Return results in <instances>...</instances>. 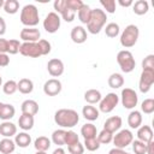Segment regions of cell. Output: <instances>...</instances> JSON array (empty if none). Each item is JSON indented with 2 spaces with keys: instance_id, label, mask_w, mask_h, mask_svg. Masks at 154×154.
Masks as SVG:
<instances>
[{
  "instance_id": "7dc6e473",
  "label": "cell",
  "mask_w": 154,
  "mask_h": 154,
  "mask_svg": "<svg viewBox=\"0 0 154 154\" xmlns=\"http://www.w3.org/2000/svg\"><path fill=\"white\" fill-rule=\"evenodd\" d=\"M147 69L154 70V55L153 54L147 55L142 61V70H147Z\"/></svg>"
},
{
  "instance_id": "94428289",
  "label": "cell",
  "mask_w": 154,
  "mask_h": 154,
  "mask_svg": "<svg viewBox=\"0 0 154 154\" xmlns=\"http://www.w3.org/2000/svg\"><path fill=\"white\" fill-rule=\"evenodd\" d=\"M1 84H2V78H1V76H0V87H1Z\"/></svg>"
},
{
  "instance_id": "7c38bea8",
  "label": "cell",
  "mask_w": 154,
  "mask_h": 154,
  "mask_svg": "<svg viewBox=\"0 0 154 154\" xmlns=\"http://www.w3.org/2000/svg\"><path fill=\"white\" fill-rule=\"evenodd\" d=\"M61 82L58 78H51L43 84V93L47 96H55L61 91Z\"/></svg>"
},
{
  "instance_id": "74e56055",
  "label": "cell",
  "mask_w": 154,
  "mask_h": 154,
  "mask_svg": "<svg viewBox=\"0 0 154 154\" xmlns=\"http://www.w3.org/2000/svg\"><path fill=\"white\" fill-rule=\"evenodd\" d=\"M2 91L6 95H12L17 91V82H14L13 79H10L7 82H5V84L2 85Z\"/></svg>"
},
{
  "instance_id": "8992f818",
  "label": "cell",
  "mask_w": 154,
  "mask_h": 154,
  "mask_svg": "<svg viewBox=\"0 0 154 154\" xmlns=\"http://www.w3.org/2000/svg\"><path fill=\"white\" fill-rule=\"evenodd\" d=\"M112 141H113L114 148L124 149L125 147L131 144V142L134 141V135H132V132L130 130L123 129V130H119L116 135H113V140Z\"/></svg>"
},
{
  "instance_id": "680465c9",
  "label": "cell",
  "mask_w": 154,
  "mask_h": 154,
  "mask_svg": "<svg viewBox=\"0 0 154 154\" xmlns=\"http://www.w3.org/2000/svg\"><path fill=\"white\" fill-rule=\"evenodd\" d=\"M4 2H5V1H4V0H0V8H1V7H2V6H4Z\"/></svg>"
},
{
  "instance_id": "ac0fdd59",
  "label": "cell",
  "mask_w": 154,
  "mask_h": 154,
  "mask_svg": "<svg viewBox=\"0 0 154 154\" xmlns=\"http://www.w3.org/2000/svg\"><path fill=\"white\" fill-rule=\"evenodd\" d=\"M137 140L143 142V143H148V142L153 141V131H152L149 125H142V126L138 128Z\"/></svg>"
},
{
  "instance_id": "f35d334b",
  "label": "cell",
  "mask_w": 154,
  "mask_h": 154,
  "mask_svg": "<svg viewBox=\"0 0 154 154\" xmlns=\"http://www.w3.org/2000/svg\"><path fill=\"white\" fill-rule=\"evenodd\" d=\"M141 109L146 114H150L154 112V100L153 99H146L141 103Z\"/></svg>"
},
{
  "instance_id": "1f68e13d",
  "label": "cell",
  "mask_w": 154,
  "mask_h": 154,
  "mask_svg": "<svg viewBox=\"0 0 154 154\" xmlns=\"http://www.w3.org/2000/svg\"><path fill=\"white\" fill-rule=\"evenodd\" d=\"M124 84V77L120 75V73H112L109 77H108V85L113 89H118L120 87H123Z\"/></svg>"
},
{
  "instance_id": "f907efd6",
  "label": "cell",
  "mask_w": 154,
  "mask_h": 154,
  "mask_svg": "<svg viewBox=\"0 0 154 154\" xmlns=\"http://www.w3.org/2000/svg\"><path fill=\"white\" fill-rule=\"evenodd\" d=\"M10 64V58L7 54H2L0 53V67H5Z\"/></svg>"
},
{
  "instance_id": "ee69618b",
  "label": "cell",
  "mask_w": 154,
  "mask_h": 154,
  "mask_svg": "<svg viewBox=\"0 0 154 154\" xmlns=\"http://www.w3.org/2000/svg\"><path fill=\"white\" fill-rule=\"evenodd\" d=\"M67 150L70 152V154H83L84 153V146L83 143H81L79 141L67 146Z\"/></svg>"
},
{
  "instance_id": "5bb4252c",
  "label": "cell",
  "mask_w": 154,
  "mask_h": 154,
  "mask_svg": "<svg viewBox=\"0 0 154 154\" xmlns=\"http://www.w3.org/2000/svg\"><path fill=\"white\" fill-rule=\"evenodd\" d=\"M19 36L24 42H37L41 37V32L36 28H24L20 30Z\"/></svg>"
},
{
  "instance_id": "f5cc1de1",
  "label": "cell",
  "mask_w": 154,
  "mask_h": 154,
  "mask_svg": "<svg viewBox=\"0 0 154 154\" xmlns=\"http://www.w3.org/2000/svg\"><path fill=\"white\" fill-rule=\"evenodd\" d=\"M146 153L147 154H154V141L146 143Z\"/></svg>"
},
{
  "instance_id": "f546056e",
  "label": "cell",
  "mask_w": 154,
  "mask_h": 154,
  "mask_svg": "<svg viewBox=\"0 0 154 154\" xmlns=\"http://www.w3.org/2000/svg\"><path fill=\"white\" fill-rule=\"evenodd\" d=\"M16 149V143L11 138H2L0 141V152L2 154H11Z\"/></svg>"
},
{
  "instance_id": "4dcf8cb0",
  "label": "cell",
  "mask_w": 154,
  "mask_h": 154,
  "mask_svg": "<svg viewBox=\"0 0 154 154\" xmlns=\"http://www.w3.org/2000/svg\"><path fill=\"white\" fill-rule=\"evenodd\" d=\"M91 8L87 5V4H83L82 7L77 11V16H78V19L81 20V23L83 24H87L90 19V16H91Z\"/></svg>"
},
{
  "instance_id": "681fc988",
  "label": "cell",
  "mask_w": 154,
  "mask_h": 154,
  "mask_svg": "<svg viewBox=\"0 0 154 154\" xmlns=\"http://www.w3.org/2000/svg\"><path fill=\"white\" fill-rule=\"evenodd\" d=\"M65 6H66V0H55L53 4V7L58 13H61L64 11Z\"/></svg>"
},
{
  "instance_id": "f1b7e54d",
  "label": "cell",
  "mask_w": 154,
  "mask_h": 154,
  "mask_svg": "<svg viewBox=\"0 0 154 154\" xmlns=\"http://www.w3.org/2000/svg\"><path fill=\"white\" fill-rule=\"evenodd\" d=\"M81 135L83 136V138H93L97 136V131H96V126L91 123H87L81 128Z\"/></svg>"
},
{
  "instance_id": "b9f144b4",
  "label": "cell",
  "mask_w": 154,
  "mask_h": 154,
  "mask_svg": "<svg viewBox=\"0 0 154 154\" xmlns=\"http://www.w3.org/2000/svg\"><path fill=\"white\" fill-rule=\"evenodd\" d=\"M78 141H79L78 135H77L75 131H72V130H67V131L65 132V144L70 146V144H73V143L78 142Z\"/></svg>"
},
{
  "instance_id": "bcb514c9",
  "label": "cell",
  "mask_w": 154,
  "mask_h": 154,
  "mask_svg": "<svg viewBox=\"0 0 154 154\" xmlns=\"http://www.w3.org/2000/svg\"><path fill=\"white\" fill-rule=\"evenodd\" d=\"M37 45L40 47V51H41V54L42 55H47V54L51 53L52 47H51V43L47 40H38L37 41Z\"/></svg>"
},
{
  "instance_id": "11a10c76",
  "label": "cell",
  "mask_w": 154,
  "mask_h": 154,
  "mask_svg": "<svg viewBox=\"0 0 154 154\" xmlns=\"http://www.w3.org/2000/svg\"><path fill=\"white\" fill-rule=\"evenodd\" d=\"M108 154H130V153H128V152H125L123 149H119V148H112L108 152Z\"/></svg>"
},
{
  "instance_id": "52a82bcc",
  "label": "cell",
  "mask_w": 154,
  "mask_h": 154,
  "mask_svg": "<svg viewBox=\"0 0 154 154\" xmlns=\"http://www.w3.org/2000/svg\"><path fill=\"white\" fill-rule=\"evenodd\" d=\"M120 100H122V105L124 108L126 109H132L136 107L137 102H138V96L137 93L131 89V88H124L122 90L120 94Z\"/></svg>"
},
{
  "instance_id": "c3c4849f",
  "label": "cell",
  "mask_w": 154,
  "mask_h": 154,
  "mask_svg": "<svg viewBox=\"0 0 154 154\" xmlns=\"http://www.w3.org/2000/svg\"><path fill=\"white\" fill-rule=\"evenodd\" d=\"M83 4H84V2H83L82 0H66V5H67L71 10L76 11V12L82 7Z\"/></svg>"
},
{
  "instance_id": "cb8c5ba5",
  "label": "cell",
  "mask_w": 154,
  "mask_h": 154,
  "mask_svg": "<svg viewBox=\"0 0 154 154\" xmlns=\"http://www.w3.org/2000/svg\"><path fill=\"white\" fill-rule=\"evenodd\" d=\"M17 90H19L22 94H30L34 90V83L29 78H22L19 82H17Z\"/></svg>"
},
{
  "instance_id": "83f0119b",
  "label": "cell",
  "mask_w": 154,
  "mask_h": 154,
  "mask_svg": "<svg viewBox=\"0 0 154 154\" xmlns=\"http://www.w3.org/2000/svg\"><path fill=\"white\" fill-rule=\"evenodd\" d=\"M51 142H52V141H51L48 137H46V136H40V137H37V138L35 140L34 147H35V149H36L37 152H46V150L49 149Z\"/></svg>"
},
{
  "instance_id": "d4e9b609",
  "label": "cell",
  "mask_w": 154,
  "mask_h": 154,
  "mask_svg": "<svg viewBox=\"0 0 154 154\" xmlns=\"http://www.w3.org/2000/svg\"><path fill=\"white\" fill-rule=\"evenodd\" d=\"M14 143H16V146H18L20 148H26L31 143V137L25 131L19 132V134H16V136H14Z\"/></svg>"
},
{
  "instance_id": "7bdbcfd3",
  "label": "cell",
  "mask_w": 154,
  "mask_h": 154,
  "mask_svg": "<svg viewBox=\"0 0 154 154\" xmlns=\"http://www.w3.org/2000/svg\"><path fill=\"white\" fill-rule=\"evenodd\" d=\"M131 144H132V150L135 154H146V143L138 140H135L131 142Z\"/></svg>"
},
{
  "instance_id": "ab89813d",
  "label": "cell",
  "mask_w": 154,
  "mask_h": 154,
  "mask_svg": "<svg viewBox=\"0 0 154 154\" xmlns=\"http://www.w3.org/2000/svg\"><path fill=\"white\" fill-rule=\"evenodd\" d=\"M60 16L63 17V19L65 20V22H67V23H70V22H72L73 19H75V16H76V11H73V10H71L67 5L65 6V8H64V11L60 13Z\"/></svg>"
},
{
  "instance_id": "f6af8a7d",
  "label": "cell",
  "mask_w": 154,
  "mask_h": 154,
  "mask_svg": "<svg viewBox=\"0 0 154 154\" xmlns=\"http://www.w3.org/2000/svg\"><path fill=\"white\" fill-rule=\"evenodd\" d=\"M100 4L106 10L107 13H114L116 12V1L114 0H100Z\"/></svg>"
},
{
  "instance_id": "91938a15",
  "label": "cell",
  "mask_w": 154,
  "mask_h": 154,
  "mask_svg": "<svg viewBox=\"0 0 154 154\" xmlns=\"http://www.w3.org/2000/svg\"><path fill=\"white\" fill-rule=\"evenodd\" d=\"M35 154H47V153L46 152H36Z\"/></svg>"
},
{
  "instance_id": "6da1fadb",
  "label": "cell",
  "mask_w": 154,
  "mask_h": 154,
  "mask_svg": "<svg viewBox=\"0 0 154 154\" xmlns=\"http://www.w3.org/2000/svg\"><path fill=\"white\" fill-rule=\"evenodd\" d=\"M54 122L61 128H73L79 122V116L75 109L71 108H60L54 113Z\"/></svg>"
},
{
  "instance_id": "d6a6232c",
  "label": "cell",
  "mask_w": 154,
  "mask_h": 154,
  "mask_svg": "<svg viewBox=\"0 0 154 154\" xmlns=\"http://www.w3.org/2000/svg\"><path fill=\"white\" fill-rule=\"evenodd\" d=\"M65 130L63 129H58V130H54L53 134H52V142L54 144H57L58 147H61L65 144Z\"/></svg>"
},
{
  "instance_id": "8fae6325",
  "label": "cell",
  "mask_w": 154,
  "mask_h": 154,
  "mask_svg": "<svg viewBox=\"0 0 154 154\" xmlns=\"http://www.w3.org/2000/svg\"><path fill=\"white\" fill-rule=\"evenodd\" d=\"M19 53L22 55L29 57V58H38L42 55L37 42H23L20 45Z\"/></svg>"
},
{
  "instance_id": "4fadbf2b",
  "label": "cell",
  "mask_w": 154,
  "mask_h": 154,
  "mask_svg": "<svg viewBox=\"0 0 154 154\" xmlns=\"http://www.w3.org/2000/svg\"><path fill=\"white\" fill-rule=\"evenodd\" d=\"M47 70L52 77H59L64 73V63L60 59L53 58L47 63Z\"/></svg>"
},
{
  "instance_id": "6125c7cd",
  "label": "cell",
  "mask_w": 154,
  "mask_h": 154,
  "mask_svg": "<svg viewBox=\"0 0 154 154\" xmlns=\"http://www.w3.org/2000/svg\"><path fill=\"white\" fill-rule=\"evenodd\" d=\"M1 105H2V102H0V107H1Z\"/></svg>"
},
{
  "instance_id": "9a60e30c",
  "label": "cell",
  "mask_w": 154,
  "mask_h": 154,
  "mask_svg": "<svg viewBox=\"0 0 154 154\" xmlns=\"http://www.w3.org/2000/svg\"><path fill=\"white\" fill-rule=\"evenodd\" d=\"M70 36H71V40H72L75 43H77V45L84 43V42L87 41V31H85V29H84L82 25H76V26H73L72 30H71Z\"/></svg>"
},
{
  "instance_id": "9f6ffc18",
  "label": "cell",
  "mask_w": 154,
  "mask_h": 154,
  "mask_svg": "<svg viewBox=\"0 0 154 154\" xmlns=\"http://www.w3.org/2000/svg\"><path fill=\"white\" fill-rule=\"evenodd\" d=\"M118 4H119L120 6H123V7H129V6H132L134 1H132V0H126V1H124V0H118Z\"/></svg>"
},
{
  "instance_id": "3957f363",
  "label": "cell",
  "mask_w": 154,
  "mask_h": 154,
  "mask_svg": "<svg viewBox=\"0 0 154 154\" xmlns=\"http://www.w3.org/2000/svg\"><path fill=\"white\" fill-rule=\"evenodd\" d=\"M40 22L38 10L35 5L28 4L20 11V23L26 28H35Z\"/></svg>"
},
{
  "instance_id": "7402d4cb",
  "label": "cell",
  "mask_w": 154,
  "mask_h": 154,
  "mask_svg": "<svg viewBox=\"0 0 154 154\" xmlns=\"http://www.w3.org/2000/svg\"><path fill=\"white\" fill-rule=\"evenodd\" d=\"M82 114L87 120L94 122V120H96L99 118V109L96 107L91 106V105H87V106H84L82 108Z\"/></svg>"
},
{
  "instance_id": "e575fe53",
  "label": "cell",
  "mask_w": 154,
  "mask_h": 154,
  "mask_svg": "<svg viewBox=\"0 0 154 154\" xmlns=\"http://www.w3.org/2000/svg\"><path fill=\"white\" fill-rule=\"evenodd\" d=\"M119 31H120L119 25H118L117 23H114V22L108 23V24L106 25V28H105V34H106V36H108V37H117V36L119 35Z\"/></svg>"
},
{
  "instance_id": "816d5d0a",
  "label": "cell",
  "mask_w": 154,
  "mask_h": 154,
  "mask_svg": "<svg viewBox=\"0 0 154 154\" xmlns=\"http://www.w3.org/2000/svg\"><path fill=\"white\" fill-rule=\"evenodd\" d=\"M7 45H8V40L0 38V53H2V54L7 53Z\"/></svg>"
},
{
  "instance_id": "d590c367",
  "label": "cell",
  "mask_w": 154,
  "mask_h": 154,
  "mask_svg": "<svg viewBox=\"0 0 154 154\" xmlns=\"http://www.w3.org/2000/svg\"><path fill=\"white\" fill-rule=\"evenodd\" d=\"M83 146H84V148H87V150L95 152V150H97L100 148L101 144H100L97 137H93V138H85Z\"/></svg>"
},
{
  "instance_id": "db71d44e",
  "label": "cell",
  "mask_w": 154,
  "mask_h": 154,
  "mask_svg": "<svg viewBox=\"0 0 154 154\" xmlns=\"http://www.w3.org/2000/svg\"><path fill=\"white\" fill-rule=\"evenodd\" d=\"M6 32V22L5 19L0 16V36H2Z\"/></svg>"
},
{
  "instance_id": "4316f807",
  "label": "cell",
  "mask_w": 154,
  "mask_h": 154,
  "mask_svg": "<svg viewBox=\"0 0 154 154\" xmlns=\"http://www.w3.org/2000/svg\"><path fill=\"white\" fill-rule=\"evenodd\" d=\"M102 99L101 96V93L96 89H89L84 93V100L89 103V105H94V103H97L100 102V100Z\"/></svg>"
},
{
  "instance_id": "484cf974",
  "label": "cell",
  "mask_w": 154,
  "mask_h": 154,
  "mask_svg": "<svg viewBox=\"0 0 154 154\" xmlns=\"http://www.w3.org/2000/svg\"><path fill=\"white\" fill-rule=\"evenodd\" d=\"M16 113L14 107L11 103H2L0 107V119L2 120H10L11 118H13Z\"/></svg>"
},
{
  "instance_id": "603a6c76",
  "label": "cell",
  "mask_w": 154,
  "mask_h": 154,
  "mask_svg": "<svg viewBox=\"0 0 154 154\" xmlns=\"http://www.w3.org/2000/svg\"><path fill=\"white\" fill-rule=\"evenodd\" d=\"M132 11L137 16H143L149 11V4L146 0H137L132 4Z\"/></svg>"
},
{
  "instance_id": "9c48e42d",
  "label": "cell",
  "mask_w": 154,
  "mask_h": 154,
  "mask_svg": "<svg viewBox=\"0 0 154 154\" xmlns=\"http://www.w3.org/2000/svg\"><path fill=\"white\" fill-rule=\"evenodd\" d=\"M153 83H154V70H150V69L142 70L141 76H140V82H138L140 91L143 94L148 93L150 90Z\"/></svg>"
},
{
  "instance_id": "e0dca14e",
  "label": "cell",
  "mask_w": 154,
  "mask_h": 154,
  "mask_svg": "<svg viewBox=\"0 0 154 154\" xmlns=\"http://www.w3.org/2000/svg\"><path fill=\"white\" fill-rule=\"evenodd\" d=\"M17 134V126L10 122V120H4L0 124V135H2L6 138H11L12 136H16Z\"/></svg>"
},
{
  "instance_id": "7a4b0ae2",
  "label": "cell",
  "mask_w": 154,
  "mask_h": 154,
  "mask_svg": "<svg viewBox=\"0 0 154 154\" xmlns=\"http://www.w3.org/2000/svg\"><path fill=\"white\" fill-rule=\"evenodd\" d=\"M107 20V14L101 8H94L91 11V16L89 22L87 23V29L90 34L96 35L101 31V29L105 26Z\"/></svg>"
},
{
  "instance_id": "ba28073f",
  "label": "cell",
  "mask_w": 154,
  "mask_h": 154,
  "mask_svg": "<svg viewBox=\"0 0 154 154\" xmlns=\"http://www.w3.org/2000/svg\"><path fill=\"white\" fill-rule=\"evenodd\" d=\"M118 103H119V96L116 93H108L105 97L100 100L99 111H101L102 113H109L117 107Z\"/></svg>"
},
{
  "instance_id": "d6986e66",
  "label": "cell",
  "mask_w": 154,
  "mask_h": 154,
  "mask_svg": "<svg viewBox=\"0 0 154 154\" xmlns=\"http://www.w3.org/2000/svg\"><path fill=\"white\" fill-rule=\"evenodd\" d=\"M20 109H22V113L35 116L38 112V103L35 100H25L22 102Z\"/></svg>"
},
{
  "instance_id": "277c9868",
  "label": "cell",
  "mask_w": 154,
  "mask_h": 154,
  "mask_svg": "<svg viewBox=\"0 0 154 154\" xmlns=\"http://www.w3.org/2000/svg\"><path fill=\"white\" fill-rule=\"evenodd\" d=\"M138 35H140L138 26L135 24H129L120 35V45L124 48H130L135 46L138 40Z\"/></svg>"
},
{
  "instance_id": "6f0895ef",
  "label": "cell",
  "mask_w": 154,
  "mask_h": 154,
  "mask_svg": "<svg viewBox=\"0 0 154 154\" xmlns=\"http://www.w3.org/2000/svg\"><path fill=\"white\" fill-rule=\"evenodd\" d=\"M52 154H65V150H64L61 147H58V148H55V149L53 150Z\"/></svg>"
},
{
  "instance_id": "ffe728a7",
  "label": "cell",
  "mask_w": 154,
  "mask_h": 154,
  "mask_svg": "<svg viewBox=\"0 0 154 154\" xmlns=\"http://www.w3.org/2000/svg\"><path fill=\"white\" fill-rule=\"evenodd\" d=\"M128 124L131 129H138L142 124V114L140 111H131L128 116Z\"/></svg>"
},
{
  "instance_id": "836d02e7",
  "label": "cell",
  "mask_w": 154,
  "mask_h": 154,
  "mask_svg": "<svg viewBox=\"0 0 154 154\" xmlns=\"http://www.w3.org/2000/svg\"><path fill=\"white\" fill-rule=\"evenodd\" d=\"M4 11L8 14H14L19 10V2L17 0H6L4 2Z\"/></svg>"
},
{
  "instance_id": "8d00e7d4",
  "label": "cell",
  "mask_w": 154,
  "mask_h": 154,
  "mask_svg": "<svg viewBox=\"0 0 154 154\" xmlns=\"http://www.w3.org/2000/svg\"><path fill=\"white\" fill-rule=\"evenodd\" d=\"M96 137H97L100 144H108V143H111L112 140H113V134L103 129L102 131H100V134H99Z\"/></svg>"
},
{
  "instance_id": "2e32d148",
  "label": "cell",
  "mask_w": 154,
  "mask_h": 154,
  "mask_svg": "<svg viewBox=\"0 0 154 154\" xmlns=\"http://www.w3.org/2000/svg\"><path fill=\"white\" fill-rule=\"evenodd\" d=\"M122 123H123V120L119 116H113V117H109L106 119V122L103 124V129L114 134V132L119 131V129L122 128Z\"/></svg>"
},
{
  "instance_id": "44dd1931",
  "label": "cell",
  "mask_w": 154,
  "mask_h": 154,
  "mask_svg": "<svg viewBox=\"0 0 154 154\" xmlns=\"http://www.w3.org/2000/svg\"><path fill=\"white\" fill-rule=\"evenodd\" d=\"M34 116H30V114H25V113H22V116L19 117L18 119V125L22 130L24 131H28V130H31L32 126H34Z\"/></svg>"
},
{
  "instance_id": "60d3db41",
  "label": "cell",
  "mask_w": 154,
  "mask_h": 154,
  "mask_svg": "<svg viewBox=\"0 0 154 154\" xmlns=\"http://www.w3.org/2000/svg\"><path fill=\"white\" fill-rule=\"evenodd\" d=\"M20 42L18 40H8V45H7V53L10 54H17L19 52V48H20Z\"/></svg>"
},
{
  "instance_id": "5b68a950",
  "label": "cell",
  "mask_w": 154,
  "mask_h": 154,
  "mask_svg": "<svg viewBox=\"0 0 154 154\" xmlns=\"http://www.w3.org/2000/svg\"><path fill=\"white\" fill-rule=\"evenodd\" d=\"M117 63H118L120 70L125 73L132 72L135 70V66H136V61H135V58H134L132 53L130 51H126V49H123V51L118 52Z\"/></svg>"
},
{
  "instance_id": "30bf717a",
  "label": "cell",
  "mask_w": 154,
  "mask_h": 154,
  "mask_svg": "<svg viewBox=\"0 0 154 154\" xmlns=\"http://www.w3.org/2000/svg\"><path fill=\"white\" fill-rule=\"evenodd\" d=\"M60 20L61 19L57 12H49L43 19V29L49 34H54L60 28Z\"/></svg>"
}]
</instances>
